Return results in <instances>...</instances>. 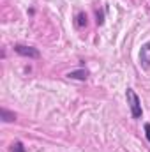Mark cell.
Listing matches in <instances>:
<instances>
[{"mask_svg": "<svg viewBox=\"0 0 150 152\" xmlns=\"http://www.w3.org/2000/svg\"><path fill=\"white\" fill-rule=\"evenodd\" d=\"M11 151L12 152H25V147H23L21 142H14V143L11 145Z\"/></svg>", "mask_w": 150, "mask_h": 152, "instance_id": "52a82bcc", "label": "cell"}, {"mask_svg": "<svg viewBox=\"0 0 150 152\" xmlns=\"http://www.w3.org/2000/svg\"><path fill=\"white\" fill-rule=\"evenodd\" d=\"M125 97H127V104H129V110H131L133 118H141L143 110H141V101H140L138 94L133 88H127L125 90Z\"/></svg>", "mask_w": 150, "mask_h": 152, "instance_id": "6da1fadb", "label": "cell"}, {"mask_svg": "<svg viewBox=\"0 0 150 152\" xmlns=\"http://www.w3.org/2000/svg\"><path fill=\"white\" fill-rule=\"evenodd\" d=\"M140 64H141V67H145V69L150 67V41L145 42V44L141 46V50H140Z\"/></svg>", "mask_w": 150, "mask_h": 152, "instance_id": "3957f363", "label": "cell"}, {"mask_svg": "<svg viewBox=\"0 0 150 152\" xmlns=\"http://www.w3.org/2000/svg\"><path fill=\"white\" fill-rule=\"evenodd\" d=\"M103 23H104V20H103V12H101V14L97 12V25H103Z\"/></svg>", "mask_w": 150, "mask_h": 152, "instance_id": "9c48e42d", "label": "cell"}, {"mask_svg": "<svg viewBox=\"0 0 150 152\" xmlns=\"http://www.w3.org/2000/svg\"><path fill=\"white\" fill-rule=\"evenodd\" d=\"M88 69H76V71H71V73H67V78H71V80H79V81H85L87 78H88Z\"/></svg>", "mask_w": 150, "mask_h": 152, "instance_id": "277c9868", "label": "cell"}, {"mask_svg": "<svg viewBox=\"0 0 150 152\" xmlns=\"http://www.w3.org/2000/svg\"><path fill=\"white\" fill-rule=\"evenodd\" d=\"M14 51L21 57H27V58H39L41 53H39L37 48L34 46H27V44H14Z\"/></svg>", "mask_w": 150, "mask_h": 152, "instance_id": "7a4b0ae2", "label": "cell"}, {"mask_svg": "<svg viewBox=\"0 0 150 152\" xmlns=\"http://www.w3.org/2000/svg\"><path fill=\"white\" fill-rule=\"evenodd\" d=\"M145 136H147V140L150 142V124H149V122L145 124Z\"/></svg>", "mask_w": 150, "mask_h": 152, "instance_id": "ba28073f", "label": "cell"}, {"mask_svg": "<svg viewBox=\"0 0 150 152\" xmlns=\"http://www.w3.org/2000/svg\"><path fill=\"white\" fill-rule=\"evenodd\" d=\"M0 118L4 122H14L16 120V113L14 112H9L7 108H0Z\"/></svg>", "mask_w": 150, "mask_h": 152, "instance_id": "5b68a950", "label": "cell"}, {"mask_svg": "<svg viewBox=\"0 0 150 152\" xmlns=\"http://www.w3.org/2000/svg\"><path fill=\"white\" fill-rule=\"evenodd\" d=\"M76 20H78V21H76L78 27H85V25H87V14H85V12H78Z\"/></svg>", "mask_w": 150, "mask_h": 152, "instance_id": "8992f818", "label": "cell"}]
</instances>
